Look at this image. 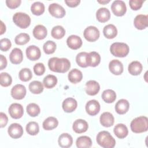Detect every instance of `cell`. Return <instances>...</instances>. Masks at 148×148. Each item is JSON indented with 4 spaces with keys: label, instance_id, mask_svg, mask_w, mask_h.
Wrapping results in <instances>:
<instances>
[{
    "label": "cell",
    "instance_id": "cell-32",
    "mask_svg": "<svg viewBox=\"0 0 148 148\" xmlns=\"http://www.w3.org/2000/svg\"><path fill=\"white\" fill-rule=\"evenodd\" d=\"M76 145L79 148H89L92 145V141L87 136H81L77 138Z\"/></svg>",
    "mask_w": 148,
    "mask_h": 148
},
{
    "label": "cell",
    "instance_id": "cell-43",
    "mask_svg": "<svg viewBox=\"0 0 148 148\" xmlns=\"http://www.w3.org/2000/svg\"><path fill=\"white\" fill-rule=\"evenodd\" d=\"M56 44L52 40H47L44 43L43 49L46 54H51L54 53L56 51Z\"/></svg>",
    "mask_w": 148,
    "mask_h": 148
},
{
    "label": "cell",
    "instance_id": "cell-41",
    "mask_svg": "<svg viewBox=\"0 0 148 148\" xmlns=\"http://www.w3.org/2000/svg\"><path fill=\"white\" fill-rule=\"evenodd\" d=\"M18 77L20 80L23 82H28L30 80L32 77V72L29 68H23L19 72Z\"/></svg>",
    "mask_w": 148,
    "mask_h": 148
},
{
    "label": "cell",
    "instance_id": "cell-8",
    "mask_svg": "<svg viewBox=\"0 0 148 148\" xmlns=\"http://www.w3.org/2000/svg\"><path fill=\"white\" fill-rule=\"evenodd\" d=\"M8 112L11 117L14 119H18L23 116L24 109L21 104L13 103L9 107Z\"/></svg>",
    "mask_w": 148,
    "mask_h": 148
},
{
    "label": "cell",
    "instance_id": "cell-21",
    "mask_svg": "<svg viewBox=\"0 0 148 148\" xmlns=\"http://www.w3.org/2000/svg\"><path fill=\"white\" fill-rule=\"evenodd\" d=\"M9 59L12 64H20L23 60V54L21 50L18 48H14L10 53Z\"/></svg>",
    "mask_w": 148,
    "mask_h": 148
},
{
    "label": "cell",
    "instance_id": "cell-38",
    "mask_svg": "<svg viewBox=\"0 0 148 148\" xmlns=\"http://www.w3.org/2000/svg\"><path fill=\"white\" fill-rule=\"evenodd\" d=\"M51 35L53 38L60 39L65 35V30L63 27L61 25H56L52 28Z\"/></svg>",
    "mask_w": 148,
    "mask_h": 148
},
{
    "label": "cell",
    "instance_id": "cell-39",
    "mask_svg": "<svg viewBox=\"0 0 148 148\" xmlns=\"http://www.w3.org/2000/svg\"><path fill=\"white\" fill-rule=\"evenodd\" d=\"M27 132L30 135H36L39 131V127L38 124L35 121L29 122L25 127Z\"/></svg>",
    "mask_w": 148,
    "mask_h": 148
},
{
    "label": "cell",
    "instance_id": "cell-13",
    "mask_svg": "<svg viewBox=\"0 0 148 148\" xmlns=\"http://www.w3.org/2000/svg\"><path fill=\"white\" fill-rule=\"evenodd\" d=\"M86 111L90 116L97 114L100 110V104L95 99H91L88 101L86 105Z\"/></svg>",
    "mask_w": 148,
    "mask_h": 148
},
{
    "label": "cell",
    "instance_id": "cell-16",
    "mask_svg": "<svg viewBox=\"0 0 148 148\" xmlns=\"http://www.w3.org/2000/svg\"><path fill=\"white\" fill-rule=\"evenodd\" d=\"M82 40L77 35H70L66 39V44L68 46L73 50H77L82 46Z\"/></svg>",
    "mask_w": 148,
    "mask_h": 148
},
{
    "label": "cell",
    "instance_id": "cell-26",
    "mask_svg": "<svg viewBox=\"0 0 148 148\" xmlns=\"http://www.w3.org/2000/svg\"><path fill=\"white\" fill-rule=\"evenodd\" d=\"M33 35L34 36L38 39L42 40L45 39L47 35V30L46 28L43 25H37L33 29Z\"/></svg>",
    "mask_w": 148,
    "mask_h": 148
},
{
    "label": "cell",
    "instance_id": "cell-10",
    "mask_svg": "<svg viewBox=\"0 0 148 148\" xmlns=\"http://www.w3.org/2000/svg\"><path fill=\"white\" fill-rule=\"evenodd\" d=\"M27 90L24 86L21 84H17L14 86L11 90L12 97L17 100L23 99L26 95Z\"/></svg>",
    "mask_w": 148,
    "mask_h": 148
},
{
    "label": "cell",
    "instance_id": "cell-22",
    "mask_svg": "<svg viewBox=\"0 0 148 148\" xmlns=\"http://www.w3.org/2000/svg\"><path fill=\"white\" fill-rule=\"evenodd\" d=\"M58 145L63 148H68L72 146L73 143V138L71 135L68 133L61 134L58 139Z\"/></svg>",
    "mask_w": 148,
    "mask_h": 148
},
{
    "label": "cell",
    "instance_id": "cell-23",
    "mask_svg": "<svg viewBox=\"0 0 148 148\" xmlns=\"http://www.w3.org/2000/svg\"><path fill=\"white\" fill-rule=\"evenodd\" d=\"M130 108L129 102L125 99L119 100L115 105V110L119 114L126 113Z\"/></svg>",
    "mask_w": 148,
    "mask_h": 148
},
{
    "label": "cell",
    "instance_id": "cell-4",
    "mask_svg": "<svg viewBox=\"0 0 148 148\" xmlns=\"http://www.w3.org/2000/svg\"><path fill=\"white\" fill-rule=\"evenodd\" d=\"M130 48L128 45L123 42H114L110 47L111 54L117 57H124L129 53Z\"/></svg>",
    "mask_w": 148,
    "mask_h": 148
},
{
    "label": "cell",
    "instance_id": "cell-19",
    "mask_svg": "<svg viewBox=\"0 0 148 148\" xmlns=\"http://www.w3.org/2000/svg\"><path fill=\"white\" fill-rule=\"evenodd\" d=\"M88 125L86 121L83 119H77L72 125L73 130L77 134L84 133L88 130Z\"/></svg>",
    "mask_w": 148,
    "mask_h": 148
},
{
    "label": "cell",
    "instance_id": "cell-45",
    "mask_svg": "<svg viewBox=\"0 0 148 148\" xmlns=\"http://www.w3.org/2000/svg\"><path fill=\"white\" fill-rule=\"evenodd\" d=\"M12 46L10 40L8 38H3L0 40V49L2 51H8Z\"/></svg>",
    "mask_w": 148,
    "mask_h": 148
},
{
    "label": "cell",
    "instance_id": "cell-27",
    "mask_svg": "<svg viewBox=\"0 0 148 148\" xmlns=\"http://www.w3.org/2000/svg\"><path fill=\"white\" fill-rule=\"evenodd\" d=\"M103 35L108 39H113L117 35V29L113 24H109L105 25L103 29Z\"/></svg>",
    "mask_w": 148,
    "mask_h": 148
},
{
    "label": "cell",
    "instance_id": "cell-48",
    "mask_svg": "<svg viewBox=\"0 0 148 148\" xmlns=\"http://www.w3.org/2000/svg\"><path fill=\"white\" fill-rule=\"evenodd\" d=\"M21 3V0H6V6L10 9H16L18 8Z\"/></svg>",
    "mask_w": 148,
    "mask_h": 148
},
{
    "label": "cell",
    "instance_id": "cell-6",
    "mask_svg": "<svg viewBox=\"0 0 148 148\" xmlns=\"http://www.w3.org/2000/svg\"><path fill=\"white\" fill-rule=\"evenodd\" d=\"M99 31L95 26L87 27L83 32L84 38L88 42H95L99 37Z\"/></svg>",
    "mask_w": 148,
    "mask_h": 148
},
{
    "label": "cell",
    "instance_id": "cell-37",
    "mask_svg": "<svg viewBox=\"0 0 148 148\" xmlns=\"http://www.w3.org/2000/svg\"><path fill=\"white\" fill-rule=\"evenodd\" d=\"M43 83L46 88H52L57 84V79L54 75H48L44 77Z\"/></svg>",
    "mask_w": 148,
    "mask_h": 148
},
{
    "label": "cell",
    "instance_id": "cell-25",
    "mask_svg": "<svg viewBox=\"0 0 148 148\" xmlns=\"http://www.w3.org/2000/svg\"><path fill=\"white\" fill-rule=\"evenodd\" d=\"M96 18L99 22L105 23L110 18V13L106 8H101L96 12Z\"/></svg>",
    "mask_w": 148,
    "mask_h": 148
},
{
    "label": "cell",
    "instance_id": "cell-9",
    "mask_svg": "<svg viewBox=\"0 0 148 148\" xmlns=\"http://www.w3.org/2000/svg\"><path fill=\"white\" fill-rule=\"evenodd\" d=\"M50 14L56 18H62L66 13L64 8L57 3H53L49 6L48 8Z\"/></svg>",
    "mask_w": 148,
    "mask_h": 148
},
{
    "label": "cell",
    "instance_id": "cell-15",
    "mask_svg": "<svg viewBox=\"0 0 148 148\" xmlns=\"http://www.w3.org/2000/svg\"><path fill=\"white\" fill-rule=\"evenodd\" d=\"M135 27L139 30L144 29L148 26V16L147 15L138 14L134 20Z\"/></svg>",
    "mask_w": 148,
    "mask_h": 148
},
{
    "label": "cell",
    "instance_id": "cell-18",
    "mask_svg": "<svg viewBox=\"0 0 148 148\" xmlns=\"http://www.w3.org/2000/svg\"><path fill=\"white\" fill-rule=\"evenodd\" d=\"M77 103L75 99L69 97L65 99L62 102V107L66 113L73 112L77 108Z\"/></svg>",
    "mask_w": 148,
    "mask_h": 148
},
{
    "label": "cell",
    "instance_id": "cell-29",
    "mask_svg": "<svg viewBox=\"0 0 148 148\" xmlns=\"http://www.w3.org/2000/svg\"><path fill=\"white\" fill-rule=\"evenodd\" d=\"M68 77L69 82H71L72 83L76 84L77 83L80 82L82 80L83 74L80 70L75 68L72 69L69 72Z\"/></svg>",
    "mask_w": 148,
    "mask_h": 148
},
{
    "label": "cell",
    "instance_id": "cell-11",
    "mask_svg": "<svg viewBox=\"0 0 148 148\" xmlns=\"http://www.w3.org/2000/svg\"><path fill=\"white\" fill-rule=\"evenodd\" d=\"M9 135L13 139H18L22 136L23 134V128L22 126L18 123H12L9 125L8 129Z\"/></svg>",
    "mask_w": 148,
    "mask_h": 148
},
{
    "label": "cell",
    "instance_id": "cell-28",
    "mask_svg": "<svg viewBox=\"0 0 148 148\" xmlns=\"http://www.w3.org/2000/svg\"><path fill=\"white\" fill-rule=\"evenodd\" d=\"M143 66L142 64L137 61H134L131 62L128 67V71L129 73L134 76L139 75L142 71Z\"/></svg>",
    "mask_w": 148,
    "mask_h": 148
},
{
    "label": "cell",
    "instance_id": "cell-17",
    "mask_svg": "<svg viewBox=\"0 0 148 148\" xmlns=\"http://www.w3.org/2000/svg\"><path fill=\"white\" fill-rule=\"evenodd\" d=\"M110 72L115 75H120L123 72V65L118 60H113L109 64Z\"/></svg>",
    "mask_w": 148,
    "mask_h": 148
},
{
    "label": "cell",
    "instance_id": "cell-3",
    "mask_svg": "<svg viewBox=\"0 0 148 148\" xmlns=\"http://www.w3.org/2000/svg\"><path fill=\"white\" fill-rule=\"evenodd\" d=\"M131 130L134 133H142L148 130V119L146 116H139L132 120Z\"/></svg>",
    "mask_w": 148,
    "mask_h": 148
},
{
    "label": "cell",
    "instance_id": "cell-40",
    "mask_svg": "<svg viewBox=\"0 0 148 148\" xmlns=\"http://www.w3.org/2000/svg\"><path fill=\"white\" fill-rule=\"evenodd\" d=\"M26 110L28 114L31 117H36L40 112L39 106L35 103H31L28 104L27 106Z\"/></svg>",
    "mask_w": 148,
    "mask_h": 148
},
{
    "label": "cell",
    "instance_id": "cell-20",
    "mask_svg": "<svg viewBox=\"0 0 148 148\" xmlns=\"http://www.w3.org/2000/svg\"><path fill=\"white\" fill-rule=\"evenodd\" d=\"M100 123L105 127H110L112 126L114 122V118L113 114L108 112H103L99 118Z\"/></svg>",
    "mask_w": 148,
    "mask_h": 148
},
{
    "label": "cell",
    "instance_id": "cell-49",
    "mask_svg": "<svg viewBox=\"0 0 148 148\" xmlns=\"http://www.w3.org/2000/svg\"><path fill=\"white\" fill-rule=\"evenodd\" d=\"M0 126L1 128L5 127L8 121V118L6 114L3 112L0 113Z\"/></svg>",
    "mask_w": 148,
    "mask_h": 148
},
{
    "label": "cell",
    "instance_id": "cell-30",
    "mask_svg": "<svg viewBox=\"0 0 148 148\" xmlns=\"http://www.w3.org/2000/svg\"><path fill=\"white\" fill-rule=\"evenodd\" d=\"M101 62V56L97 52L91 51L88 54L87 64L88 66L95 67L99 65Z\"/></svg>",
    "mask_w": 148,
    "mask_h": 148
},
{
    "label": "cell",
    "instance_id": "cell-33",
    "mask_svg": "<svg viewBox=\"0 0 148 148\" xmlns=\"http://www.w3.org/2000/svg\"><path fill=\"white\" fill-rule=\"evenodd\" d=\"M102 98L106 103H110L116 100V94L113 90L107 89L102 92Z\"/></svg>",
    "mask_w": 148,
    "mask_h": 148
},
{
    "label": "cell",
    "instance_id": "cell-24",
    "mask_svg": "<svg viewBox=\"0 0 148 148\" xmlns=\"http://www.w3.org/2000/svg\"><path fill=\"white\" fill-rule=\"evenodd\" d=\"M113 132L115 135L120 139L125 138L128 134V130L127 126L122 123L116 125L113 128Z\"/></svg>",
    "mask_w": 148,
    "mask_h": 148
},
{
    "label": "cell",
    "instance_id": "cell-47",
    "mask_svg": "<svg viewBox=\"0 0 148 148\" xmlns=\"http://www.w3.org/2000/svg\"><path fill=\"white\" fill-rule=\"evenodd\" d=\"M144 2L143 0H130L129 1L130 6L133 10H137L140 9Z\"/></svg>",
    "mask_w": 148,
    "mask_h": 148
},
{
    "label": "cell",
    "instance_id": "cell-1",
    "mask_svg": "<svg viewBox=\"0 0 148 148\" xmlns=\"http://www.w3.org/2000/svg\"><path fill=\"white\" fill-rule=\"evenodd\" d=\"M48 66L53 72L65 73L69 69L71 62L66 58L52 57L48 61Z\"/></svg>",
    "mask_w": 148,
    "mask_h": 148
},
{
    "label": "cell",
    "instance_id": "cell-52",
    "mask_svg": "<svg viewBox=\"0 0 148 148\" xmlns=\"http://www.w3.org/2000/svg\"><path fill=\"white\" fill-rule=\"evenodd\" d=\"M1 35H2L4 32L6 31V26L3 23L2 21H1Z\"/></svg>",
    "mask_w": 148,
    "mask_h": 148
},
{
    "label": "cell",
    "instance_id": "cell-53",
    "mask_svg": "<svg viewBox=\"0 0 148 148\" xmlns=\"http://www.w3.org/2000/svg\"><path fill=\"white\" fill-rule=\"evenodd\" d=\"M97 2H98V3H101V4H103V5H105V4H106V3H109V2H110V1H109V0H108V1L103 0V1H97Z\"/></svg>",
    "mask_w": 148,
    "mask_h": 148
},
{
    "label": "cell",
    "instance_id": "cell-31",
    "mask_svg": "<svg viewBox=\"0 0 148 148\" xmlns=\"http://www.w3.org/2000/svg\"><path fill=\"white\" fill-rule=\"evenodd\" d=\"M58 125V120L54 117H49L43 122V128L45 130H52L56 128Z\"/></svg>",
    "mask_w": 148,
    "mask_h": 148
},
{
    "label": "cell",
    "instance_id": "cell-5",
    "mask_svg": "<svg viewBox=\"0 0 148 148\" xmlns=\"http://www.w3.org/2000/svg\"><path fill=\"white\" fill-rule=\"evenodd\" d=\"M13 21L17 26L22 29L27 28L31 24L29 16L23 12L16 13L13 16Z\"/></svg>",
    "mask_w": 148,
    "mask_h": 148
},
{
    "label": "cell",
    "instance_id": "cell-50",
    "mask_svg": "<svg viewBox=\"0 0 148 148\" xmlns=\"http://www.w3.org/2000/svg\"><path fill=\"white\" fill-rule=\"evenodd\" d=\"M80 0H65V3L68 6L71 8H75L79 5L80 3Z\"/></svg>",
    "mask_w": 148,
    "mask_h": 148
},
{
    "label": "cell",
    "instance_id": "cell-7",
    "mask_svg": "<svg viewBox=\"0 0 148 148\" xmlns=\"http://www.w3.org/2000/svg\"><path fill=\"white\" fill-rule=\"evenodd\" d=\"M111 9L113 13L116 16H123L126 13L127 7L123 1L116 0L112 3Z\"/></svg>",
    "mask_w": 148,
    "mask_h": 148
},
{
    "label": "cell",
    "instance_id": "cell-42",
    "mask_svg": "<svg viewBox=\"0 0 148 148\" xmlns=\"http://www.w3.org/2000/svg\"><path fill=\"white\" fill-rule=\"evenodd\" d=\"M30 40V36L28 34L20 33L18 34L14 39L16 44L18 45H24Z\"/></svg>",
    "mask_w": 148,
    "mask_h": 148
},
{
    "label": "cell",
    "instance_id": "cell-12",
    "mask_svg": "<svg viewBox=\"0 0 148 148\" xmlns=\"http://www.w3.org/2000/svg\"><path fill=\"white\" fill-rule=\"evenodd\" d=\"M27 57L31 61H36L40 58L41 52L40 49L35 45H30L26 49Z\"/></svg>",
    "mask_w": 148,
    "mask_h": 148
},
{
    "label": "cell",
    "instance_id": "cell-35",
    "mask_svg": "<svg viewBox=\"0 0 148 148\" xmlns=\"http://www.w3.org/2000/svg\"><path fill=\"white\" fill-rule=\"evenodd\" d=\"M88 53L87 52H80L77 54L76 61L79 66L82 68H86L88 66Z\"/></svg>",
    "mask_w": 148,
    "mask_h": 148
},
{
    "label": "cell",
    "instance_id": "cell-2",
    "mask_svg": "<svg viewBox=\"0 0 148 148\" xmlns=\"http://www.w3.org/2000/svg\"><path fill=\"white\" fill-rule=\"evenodd\" d=\"M97 143L103 148H113L116 145V140L111 134L106 131L98 132L96 137Z\"/></svg>",
    "mask_w": 148,
    "mask_h": 148
},
{
    "label": "cell",
    "instance_id": "cell-46",
    "mask_svg": "<svg viewBox=\"0 0 148 148\" xmlns=\"http://www.w3.org/2000/svg\"><path fill=\"white\" fill-rule=\"evenodd\" d=\"M34 72L38 76L42 75L45 72V66L43 63H37L34 66Z\"/></svg>",
    "mask_w": 148,
    "mask_h": 148
},
{
    "label": "cell",
    "instance_id": "cell-36",
    "mask_svg": "<svg viewBox=\"0 0 148 148\" xmlns=\"http://www.w3.org/2000/svg\"><path fill=\"white\" fill-rule=\"evenodd\" d=\"M45 5L40 2H35L31 5V11L33 14L40 16L45 12Z\"/></svg>",
    "mask_w": 148,
    "mask_h": 148
},
{
    "label": "cell",
    "instance_id": "cell-44",
    "mask_svg": "<svg viewBox=\"0 0 148 148\" xmlns=\"http://www.w3.org/2000/svg\"><path fill=\"white\" fill-rule=\"evenodd\" d=\"M12 82L11 76L6 72H2L0 74V84L3 87L9 86Z\"/></svg>",
    "mask_w": 148,
    "mask_h": 148
},
{
    "label": "cell",
    "instance_id": "cell-51",
    "mask_svg": "<svg viewBox=\"0 0 148 148\" xmlns=\"http://www.w3.org/2000/svg\"><path fill=\"white\" fill-rule=\"evenodd\" d=\"M0 61H1V66L0 70H3L7 66V60L5 56L2 54L0 55Z\"/></svg>",
    "mask_w": 148,
    "mask_h": 148
},
{
    "label": "cell",
    "instance_id": "cell-34",
    "mask_svg": "<svg viewBox=\"0 0 148 148\" xmlns=\"http://www.w3.org/2000/svg\"><path fill=\"white\" fill-rule=\"evenodd\" d=\"M29 91L35 94H39L43 92V84L38 80H34L31 82L28 86Z\"/></svg>",
    "mask_w": 148,
    "mask_h": 148
},
{
    "label": "cell",
    "instance_id": "cell-14",
    "mask_svg": "<svg viewBox=\"0 0 148 148\" xmlns=\"http://www.w3.org/2000/svg\"><path fill=\"white\" fill-rule=\"evenodd\" d=\"M100 90L99 83L95 80H89L86 82L85 86V91L86 93L91 96L97 94Z\"/></svg>",
    "mask_w": 148,
    "mask_h": 148
}]
</instances>
